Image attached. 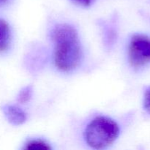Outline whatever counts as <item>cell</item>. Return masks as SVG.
I'll list each match as a JSON object with an SVG mask.
<instances>
[{
    "label": "cell",
    "instance_id": "obj_6",
    "mask_svg": "<svg viewBox=\"0 0 150 150\" xmlns=\"http://www.w3.org/2000/svg\"><path fill=\"white\" fill-rule=\"evenodd\" d=\"M24 149L28 150H49L51 147L48 144L42 140H32L26 144Z\"/></svg>",
    "mask_w": 150,
    "mask_h": 150
},
{
    "label": "cell",
    "instance_id": "obj_8",
    "mask_svg": "<svg viewBox=\"0 0 150 150\" xmlns=\"http://www.w3.org/2000/svg\"><path fill=\"white\" fill-rule=\"evenodd\" d=\"M144 109L150 114V87L146 90L144 99Z\"/></svg>",
    "mask_w": 150,
    "mask_h": 150
},
{
    "label": "cell",
    "instance_id": "obj_2",
    "mask_svg": "<svg viewBox=\"0 0 150 150\" xmlns=\"http://www.w3.org/2000/svg\"><path fill=\"white\" fill-rule=\"evenodd\" d=\"M119 133V126L114 120L99 117L89 123L84 130V139L89 146L100 149L114 143Z\"/></svg>",
    "mask_w": 150,
    "mask_h": 150
},
{
    "label": "cell",
    "instance_id": "obj_3",
    "mask_svg": "<svg viewBox=\"0 0 150 150\" xmlns=\"http://www.w3.org/2000/svg\"><path fill=\"white\" fill-rule=\"evenodd\" d=\"M129 61L134 67H140L150 62V38L144 35H135L128 48Z\"/></svg>",
    "mask_w": 150,
    "mask_h": 150
},
{
    "label": "cell",
    "instance_id": "obj_1",
    "mask_svg": "<svg viewBox=\"0 0 150 150\" xmlns=\"http://www.w3.org/2000/svg\"><path fill=\"white\" fill-rule=\"evenodd\" d=\"M54 42V62L59 70L68 72L76 68L81 57L78 32L68 24H60L52 32Z\"/></svg>",
    "mask_w": 150,
    "mask_h": 150
},
{
    "label": "cell",
    "instance_id": "obj_5",
    "mask_svg": "<svg viewBox=\"0 0 150 150\" xmlns=\"http://www.w3.org/2000/svg\"><path fill=\"white\" fill-rule=\"evenodd\" d=\"M10 41V26L5 21L0 18V52H4L8 48Z\"/></svg>",
    "mask_w": 150,
    "mask_h": 150
},
{
    "label": "cell",
    "instance_id": "obj_10",
    "mask_svg": "<svg viewBox=\"0 0 150 150\" xmlns=\"http://www.w3.org/2000/svg\"><path fill=\"white\" fill-rule=\"evenodd\" d=\"M7 0H0V6L3 5L4 3L7 2Z\"/></svg>",
    "mask_w": 150,
    "mask_h": 150
},
{
    "label": "cell",
    "instance_id": "obj_9",
    "mask_svg": "<svg viewBox=\"0 0 150 150\" xmlns=\"http://www.w3.org/2000/svg\"><path fill=\"white\" fill-rule=\"evenodd\" d=\"M74 1L83 6L90 5L91 2H92V0H74Z\"/></svg>",
    "mask_w": 150,
    "mask_h": 150
},
{
    "label": "cell",
    "instance_id": "obj_7",
    "mask_svg": "<svg viewBox=\"0 0 150 150\" xmlns=\"http://www.w3.org/2000/svg\"><path fill=\"white\" fill-rule=\"evenodd\" d=\"M32 95V89L31 86H26V87L23 88L21 91L20 92L18 95V101L22 103H26L30 100L31 97Z\"/></svg>",
    "mask_w": 150,
    "mask_h": 150
},
{
    "label": "cell",
    "instance_id": "obj_4",
    "mask_svg": "<svg viewBox=\"0 0 150 150\" xmlns=\"http://www.w3.org/2000/svg\"><path fill=\"white\" fill-rule=\"evenodd\" d=\"M1 108L5 117L11 124L20 125L26 121V114L18 107L12 105H4Z\"/></svg>",
    "mask_w": 150,
    "mask_h": 150
}]
</instances>
